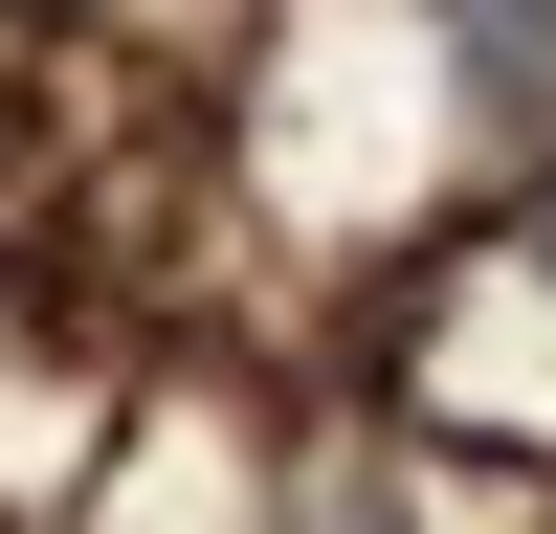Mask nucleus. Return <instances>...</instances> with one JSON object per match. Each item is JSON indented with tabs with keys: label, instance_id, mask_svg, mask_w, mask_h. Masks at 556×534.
<instances>
[{
	"label": "nucleus",
	"instance_id": "1",
	"mask_svg": "<svg viewBox=\"0 0 556 534\" xmlns=\"http://www.w3.org/2000/svg\"><path fill=\"white\" fill-rule=\"evenodd\" d=\"M445 67L490 134H556V0H445Z\"/></svg>",
	"mask_w": 556,
	"mask_h": 534
},
{
	"label": "nucleus",
	"instance_id": "2",
	"mask_svg": "<svg viewBox=\"0 0 556 534\" xmlns=\"http://www.w3.org/2000/svg\"><path fill=\"white\" fill-rule=\"evenodd\" d=\"M534 245H556V223H534Z\"/></svg>",
	"mask_w": 556,
	"mask_h": 534
}]
</instances>
